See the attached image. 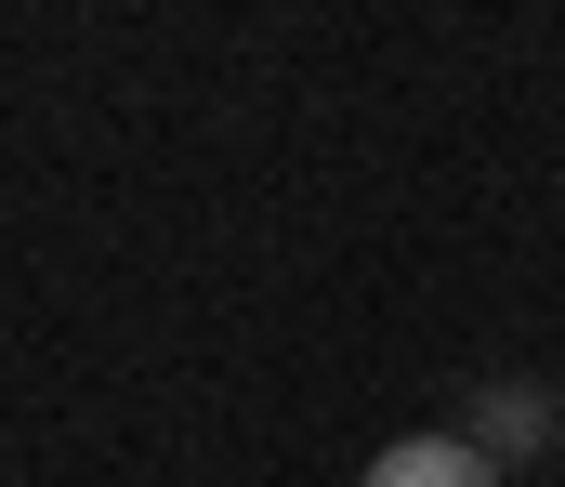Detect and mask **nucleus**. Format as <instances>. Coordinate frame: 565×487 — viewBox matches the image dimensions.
Here are the masks:
<instances>
[{
  "label": "nucleus",
  "instance_id": "obj_1",
  "mask_svg": "<svg viewBox=\"0 0 565 487\" xmlns=\"http://www.w3.org/2000/svg\"><path fill=\"white\" fill-rule=\"evenodd\" d=\"M553 382H473V409H460V435L487 448V462H540L553 448Z\"/></svg>",
  "mask_w": 565,
  "mask_h": 487
},
{
  "label": "nucleus",
  "instance_id": "obj_2",
  "mask_svg": "<svg viewBox=\"0 0 565 487\" xmlns=\"http://www.w3.org/2000/svg\"><path fill=\"white\" fill-rule=\"evenodd\" d=\"M355 487H500V462H487L473 435H395Z\"/></svg>",
  "mask_w": 565,
  "mask_h": 487
}]
</instances>
